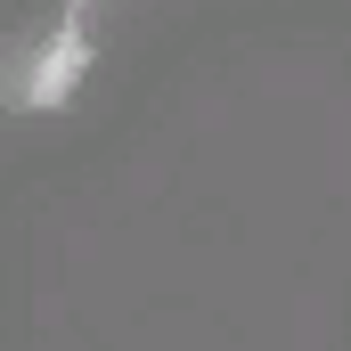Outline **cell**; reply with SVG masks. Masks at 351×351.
Returning <instances> with one entry per match:
<instances>
[{
	"instance_id": "obj_1",
	"label": "cell",
	"mask_w": 351,
	"mask_h": 351,
	"mask_svg": "<svg viewBox=\"0 0 351 351\" xmlns=\"http://www.w3.org/2000/svg\"><path fill=\"white\" fill-rule=\"evenodd\" d=\"M33 66H41L33 82H8V98H16V106H66V98H74V82H82V66H90L82 8H66V16L49 25V49H41Z\"/></svg>"
}]
</instances>
